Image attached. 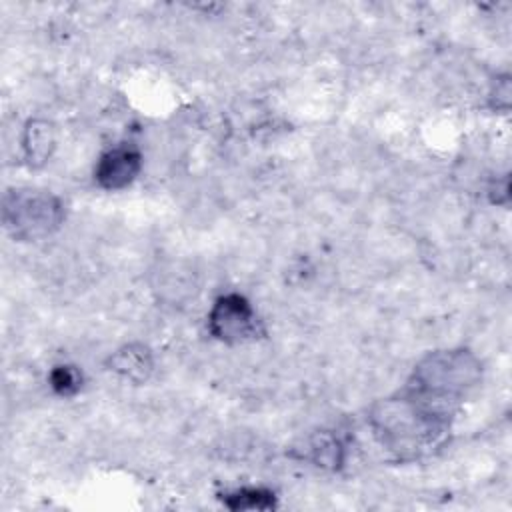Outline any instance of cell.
Here are the masks:
<instances>
[{
	"label": "cell",
	"mask_w": 512,
	"mask_h": 512,
	"mask_svg": "<svg viewBox=\"0 0 512 512\" xmlns=\"http://www.w3.org/2000/svg\"><path fill=\"white\" fill-rule=\"evenodd\" d=\"M106 366L118 376L126 378L128 382L144 384L152 374L154 362H152L150 350L144 344L132 342L112 352L110 358L106 360Z\"/></svg>",
	"instance_id": "5"
},
{
	"label": "cell",
	"mask_w": 512,
	"mask_h": 512,
	"mask_svg": "<svg viewBox=\"0 0 512 512\" xmlns=\"http://www.w3.org/2000/svg\"><path fill=\"white\" fill-rule=\"evenodd\" d=\"M208 330L224 344H242L256 340L262 334V324L254 306L242 294L230 292L214 300L208 312Z\"/></svg>",
	"instance_id": "3"
},
{
	"label": "cell",
	"mask_w": 512,
	"mask_h": 512,
	"mask_svg": "<svg viewBox=\"0 0 512 512\" xmlns=\"http://www.w3.org/2000/svg\"><path fill=\"white\" fill-rule=\"evenodd\" d=\"M56 146L54 126L48 120H28L24 134H22V150L24 158L30 166H42Z\"/></svg>",
	"instance_id": "6"
},
{
	"label": "cell",
	"mask_w": 512,
	"mask_h": 512,
	"mask_svg": "<svg viewBox=\"0 0 512 512\" xmlns=\"http://www.w3.org/2000/svg\"><path fill=\"white\" fill-rule=\"evenodd\" d=\"M64 202L40 188H12L2 200V222L16 240H40L64 222Z\"/></svg>",
	"instance_id": "2"
},
{
	"label": "cell",
	"mask_w": 512,
	"mask_h": 512,
	"mask_svg": "<svg viewBox=\"0 0 512 512\" xmlns=\"http://www.w3.org/2000/svg\"><path fill=\"white\" fill-rule=\"evenodd\" d=\"M142 170V154L132 146H112L94 168V180L104 190H122L130 186Z\"/></svg>",
	"instance_id": "4"
},
{
	"label": "cell",
	"mask_w": 512,
	"mask_h": 512,
	"mask_svg": "<svg viewBox=\"0 0 512 512\" xmlns=\"http://www.w3.org/2000/svg\"><path fill=\"white\" fill-rule=\"evenodd\" d=\"M48 382H50V388L58 394V396H74L76 392H80L82 388V372L72 366V364H58L50 370V376H48Z\"/></svg>",
	"instance_id": "8"
},
{
	"label": "cell",
	"mask_w": 512,
	"mask_h": 512,
	"mask_svg": "<svg viewBox=\"0 0 512 512\" xmlns=\"http://www.w3.org/2000/svg\"><path fill=\"white\" fill-rule=\"evenodd\" d=\"M222 502L230 510H270L276 506L272 490L262 486H244L222 496Z\"/></svg>",
	"instance_id": "7"
},
{
	"label": "cell",
	"mask_w": 512,
	"mask_h": 512,
	"mask_svg": "<svg viewBox=\"0 0 512 512\" xmlns=\"http://www.w3.org/2000/svg\"><path fill=\"white\" fill-rule=\"evenodd\" d=\"M462 400V394L412 374L404 390L372 408L370 424L380 444L396 458L416 460L446 442Z\"/></svg>",
	"instance_id": "1"
},
{
	"label": "cell",
	"mask_w": 512,
	"mask_h": 512,
	"mask_svg": "<svg viewBox=\"0 0 512 512\" xmlns=\"http://www.w3.org/2000/svg\"><path fill=\"white\" fill-rule=\"evenodd\" d=\"M310 458L318 466L326 468H338L342 464V444L328 434H320L312 444H310Z\"/></svg>",
	"instance_id": "9"
}]
</instances>
